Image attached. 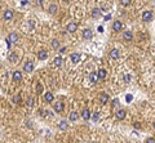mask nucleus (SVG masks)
Here are the masks:
<instances>
[{"label":"nucleus","mask_w":155,"mask_h":143,"mask_svg":"<svg viewBox=\"0 0 155 143\" xmlns=\"http://www.w3.org/2000/svg\"><path fill=\"white\" fill-rule=\"evenodd\" d=\"M14 102H16V103H21V96H20V94H17V96L14 97Z\"/></svg>","instance_id":"nucleus-29"},{"label":"nucleus","mask_w":155,"mask_h":143,"mask_svg":"<svg viewBox=\"0 0 155 143\" xmlns=\"http://www.w3.org/2000/svg\"><path fill=\"white\" fill-rule=\"evenodd\" d=\"M154 129H155V122H154Z\"/></svg>","instance_id":"nucleus-39"},{"label":"nucleus","mask_w":155,"mask_h":143,"mask_svg":"<svg viewBox=\"0 0 155 143\" xmlns=\"http://www.w3.org/2000/svg\"><path fill=\"white\" fill-rule=\"evenodd\" d=\"M54 110H56L57 112H61V111L63 110V103H61V102H57V103L54 105Z\"/></svg>","instance_id":"nucleus-17"},{"label":"nucleus","mask_w":155,"mask_h":143,"mask_svg":"<svg viewBox=\"0 0 155 143\" xmlns=\"http://www.w3.org/2000/svg\"><path fill=\"white\" fill-rule=\"evenodd\" d=\"M13 18V12L10 10V9H7L5 12H4V19L5 21H9V19H12Z\"/></svg>","instance_id":"nucleus-3"},{"label":"nucleus","mask_w":155,"mask_h":143,"mask_svg":"<svg viewBox=\"0 0 155 143\" xmlns=\"http://www.w3.org/2000/svg\"><path fill=\"white\" fill-rule=\"evenodd\" d=\"M61 63H62V58H61V57H56L54 61H53V65L58 67V66H61Z\"/></svg>","instance_id":"nucleus-20"},{"label":"nucleus","mask_w":155,"mask_h":143,"mask_svg":"<svg viewBox=\"0 0 155 143\" xmlns=\"http://www.w3.org/2000/svg\"><path fill=\"white\" fill-rule=\"evenodd\" d=\"M57 9H58V6H57L56 4H52V5L49 6V9H48V12H49L50 14H54V13L57 12Z\"/></svg>","instance_id":"nucleus-16"},{"label":"nucleus","mask_w":155,"mask_h":143,"mask_svg":"<svg viewBox=\"0 0 155 143\" xmlns=\"http://www.w3.org/2000/svg\"><path fill=\"white\" fill-rule=\"evenodd\" d=\"M118 103H119V101H118V99H114V102H113V106H118Z\"/></svg>","instance_id":"nucleus-35"},{"label":"nucleus","mask_w":155,"mask_h":143,"mask_svg":"<svg viewBox=\"0 0 155 143\" xmlns=\"http://www.w3.org/2000/svg\"><path fill=\"white\" fill-rule=\"evenodd\" d=\"M21 79H22V73L20 71H16L13 73V80L14 81H21Z\"/></svg>","instance_id":"nucleus-11"},{"label":"nucleus","mask_w":155,"mask_h":143,"mask_svg":"<svg viewBox=\"0 0 155 143\" xmlns=\"http://www.w3.org/2000/svg\"><path fill=\"white\" fill-rule=\"evenodd\" d=\"M79 61H80V56H79L78 53L71 54V62H73V63H78Z\"/></svg>","instance_id":"nucleus-15"},{"label":"nucleus","mask_w":155,"mask_h":143,"mask_svg":"<svg viewBox=\"0 0 155 143\" xmlns=\"http://www.w3.org/2000/svg\"><path fill=\"white\" fill-rule=\"evenodd\" d=\"M110 57H111L113 59H118V58H119V50H118V49H113V50L110 52Z\"/></svg>","instance_id":"nucleus-13"},{"label":"nucleus","mask_w":155,"mask_h":143,"mask_svg":"<svg viewBox=\"0 0 155 143\" xmlns=\"http://www.w3.org/2000/svg\"><path fill=\"white\" fill-rule=\"evenodd\" d=\"M146 143H155V138H149L146 141Z\"/></svg>","instance_id":"nucleus-34"},{"label":"nucleus","mask_w":155,"mask_h":143,"mask_svg":"<svg viewBox=\"0 0 155 143\" xmlns=\"http://www.w3.org/2000/svg\"><path fill=\"white\" fill-rule=\"evenodd\" d=\"M58 126H60V129H62V130H65V129H67V122H66V121H61Z\"/></svg>","instance_id":"nucleus-24"},{"label":"nucleus","mask_w":155,"mask_h":143,"mask_svg":"<svg viewBox=\"0 0 155 143\" xmlns=\"http://www.w3.org/2000/svg\"><path fill=\"white\" fill-rule=\"evenodd\" d=\"M100 16H101V10H100V9H93L92 17H93V18H100Z\"/></svg>","instance_id":"nucleus-18"},{"label":"nucleus","mask_w":155,"mask_h":143,"mask_svg":"<svg viewBox=\"0 0 155 143\" xmlns=\"http://www.w3.org/2000/svg\"><path fill=\"white\" fill-rule=\"evenodd\" d=\"M81 117L87 121V120H89V117H91V111L88 110V108H84L83 110V112H81Z\"/></svg>","instance_id":"nucleus-4"},{"label":"nucleus","mask_w":155,"mask_h":143,"mask_svg":"<svg viewBox=\"0 0 155 143\" xmlns=\"http://www.w3.org/2000/svg\"><path fill=\"white\" fill-rule=\"evenodd\" d=\"M121 27H123V25H121V22H120V21H115V22H114V25H113V30L116 31V32H119V31L121 30Z\"/></svg>","instance_id":"nucleus-5"},{"label":"nucleus","mask_w":155,"mask_h":143,"mask_svg":"<svg viewBox=\"0 0 155 143\" xmlns=\"http://www.w3.org/2000/svg\"><path fill=\"white\" fill-rule=\"evenodd\" d=\"M98 32H104V27H98Z\"/></svg>","instance_id":"nucleus-37"},{"label":"nucleus","mask_w":155,"mask_h":143,"mask_svg":"<svg viewBox=\"0 0 155 143\" xmlns=\"http://www.w3.org/2000/svg\"><path fill=\"white\" fill-rule=\"evenodd\" d=\"M9 40H10L12 43H16V41L18 40V35H17L16 32H12V34L9 35Z\"/></svg>","instance_id":"nucleus-19"},{"label":"nucleus","mask_w":155,"mask_h":143,"mask_svg":"<svg viewBox=\"0 0 155 143\" xmlns=\"http://www.w3.org/2000/svg\"><path fill=\"white\" fill-rule=\"evenodd\" d=\"M36 90H38V93H41V92H43V85H41V84H38Z\"/></svg>","instance_id":"nucleus-30"},{"label":"nucleus","mask_w":155,"mask_h":143,"mask_svg":"<svg viewBox=\"0 0 155 143\" xmlns=\"http://www.w3.org/2000/svg\"><path fill=\"white\" fill-rule=\"evenodd\" d=\"M78 117H79V113H78V112H75V111L70 113V120H71V121H76Z\"/></svg>","instance_id":"nucleus-22"},{"label":"nucleus","mask_w":155,"mask_h":143,"mask_svg":"<svg viewBox=\"0 0 155 143\" xmlns=\"http://www.w3.org/2000/svg\"><path fill=\"white\" fill-rule=\"evenodd\" d=\"M9 61L13 62V63H16V62H17V56H16V54H12V56L9 57Z\"/></svg>","instance_id":"nucleus-28"},{"label":"nucleus","mask_w":155,"mask_h":143,"mask_svg":"<svg viewBox=\"0 0 155 143\" xmlns=\"http://www.w3.org/2000/svg\"><path fill=\"white\" fill-rule=\"evenodd\" d=\"M97 73H98L100 79H105V77H106V70H100Z\"/></svg>","instance_id":"nucleus-23"},{"label":"nucleus","mask_w":155,"mask_h":143,"mask_svg":"<svg viewBox=\"0 0 155 143\" xmlns=\"http://www.w3.org/2000/svg\"><path fill=\"white\" fill-rule=\"evenodd\" d=\"M83 36H84V39H92V36H93V34H92V31L91 30H84L83 31Z\"/></svg>","instance_id":"nucleus-12"},{"label":"nucleus","mask_w":155,"mask_h":143,"mask_svg":"<svg viewBox=\"0 0 155 143\" xmlns=\"http://www.w3.org/2000/svg\"><path fill=\"white\" fill-rule=\"evenodd\" d=\"M125 99H127V102H131V101L133 99V96H131V94H128V96L125 97Z\"/></svg>","instance_id":"nucleus-32"},{"label":"nucleus","mask_w":155,"mask_h":143,"mask_svg":"<svg viewBox=\"0 0 155 143\" xmlns=\"http://www.w3.org/2000/svg\"><path fill=\"white\" fill-rule=\"evenodd\" d=\"M98 79H100V76H98L97 72H92V73L89 75V80H91V83H97Z\"/></svg>","instance_id":"nucleus-7"},{"label":"nucleus","mask_w":155,"mask_h":143,"mask_svg":"<svg viewBox=\"0 0 155 143\" xmlns=\"http://www.w3.org/2000/svg\"><path fill=\"white\" fill-rule=\"evenodd\" d=\"M45 101H47L48 103H50V102L53 101V94H52V93H48V92H47V93H45Z\"/></svg>","instance_id":"nucleus-21"},{"label":"nucleus","mask_w":155,"mask_h":143,"mask_svg":"<svg viewBox=\"0 0 155 143\" xmlns=\"http://www.w3.org/2000/svg\"><path fill=\"white\" fill-rule=\"evenodd\" d=\"M116 117H118L119 120H123V119L125 117V111H124V110H119V111L116 112Z\"/></svg>","instance_id":"nucleus-14"},{"label":"nucleus","mask_w":155,"mask_h":143,"mask_svg":"<svg viewBox=\"0 0 155 143\" xmlns=\"http://www.w3.org/2000/svg\"><path fill=\"white\" fill-rule=\"evenodd\" d=\"M27 106H29V107H33V106H34V98H33V97H30V98L27 99Z\"/></svg>","instance_id":"nucleus-26"},{"label":"nucleus","mask_w":155,"mask_h":143,"mask_svg":"<svg viewBox=\"0 0 155 143\" xmlns=\"http://www.w3.org/2000/svg\"><path fill=\"white\" fill-rule=\"evenodd\" d=\"M65 1H70V0H65Z\"/></svg>","instance_id":"nucleus-38"},{"label":"nucleus","mask_w":155,"mask_h":143,"mask_svg":"<svg viewBox=\"0 0 155 143\" xmlns=\"http://www.w3.org/2000/svg\"><path fill=\"white\" fill-rule=\"evenodd\" d=\"M107 101H109V96H107L106 93H102V94L100 96V102H101L102 105H105V103H107Z\"/></svg>","instance_id":"nucleus-8"},{"label":"nucleus","mask_w":155,"mask_h":143,"mask_svg":"<svg viewBox=\"0 0 155 143\" xmlns=\"http://www.w3.org/2000/svg\"><path fill=\"white\" fill-rule=\"evenodd\" d=\"M123 37H124V40H125V41H131V40L133 39V34H132L131 31H125V32H124V35H123Z\"/></svg>","instance_id":"nucleus-9"},{"label":"nucleus","mask_w":155,"mask_h":143,"mask_svg":"<svg viewBox=\"0 0 155 143\" xmlns=\"http://www.w3.org/2000/svg\"><path fill=\"white\" fill-rule=\"evenodd\" d=\"M120 4H121L123 6H128V5L131 4V0H120Z\"/></svg>","instance_id":"nucleus-27"},{"label":"nucleus","mask_w":155,"mask_h":143,"mask_svg":"<svg viewBox=\"0 0 155 143\" xmlns=\"http://www.w3.org/2000/svg\"><path fill=\"white\" fill-rule=\"evenodd\" d=\"M110 18H111V16L109 14V16H106V17H105V21H110Z\"/></svg>","instance_id":"nucleus-36"},{"label":"nucleus","mask_w":155,"mask_h":143,"mask_svg":"<svg viewBox=\"0 0 155 143\" xmlns=\"http://www.w3.org/2000/svg\"><path fill=\"white\" fill-rule=\"evenodd\" d=\"M38 57H39V59H41V61H43V59H47V58H48V53H47L45 50H40L38 53Z\"/></svg>","instance_id":"nucleus-10"},{"label":"nucleus","mask_w":155,"mask_h":143,"mask_svg":"<svg viewBox=\"0 0 155 143\" xmlns=\"http://www.w3.org/2000/svg\"><path fill=\"white\" fill-rule=\"evenodd\" d=\"M151 19H153V13H151L150 10H145V12L142 13V21L149 22V21H151Z\"/></svg>","instance_id":"nucleus-1"},{"label":"nucleus","mask_w":155,"mask_h":143,"mask_svg":"<svg viewBox=\"0 0 155 143\" xmlns=\"http://www.w3.org/2000/svg\"><path fill=\"white\" fill-rule=\"evenodd\" d=\"M124 81H125V83H129V81H131V76H129V75H125V76H124Z\"/></svg>","instance_id":"nucleus-31"},{"label":"nucleus","mask_w":155,"mask_h":143,"mask_svg":"<svg viewBox=\"0 0 155 143\" xmlns=\"http://www.w3.org/2000/svg\"><path fill=\"white\" fill-rule=\"evenodd\" d=\"M23 70L26 72H31L34 70V63L31 62V61H29V62H26L25 65H23Z\"/></svg>","instance_id":"nucleus-2"},{"label":"nucleus","mask_w":155,"mask_h":143,"mask_svg":"<svg viewBox=\"0 0 155 143\" xmlns=\"http://www.w3.org/2000/svg\"><path fill=\"white\" fill-rule=\"evenodd\" d=\"M98 117H100V116H98V112H96V113L93 115V120H94V121H97V120H98Z\"/></svg>","instance_id":"nucleus-33"},{"label":"nucleus","mask_w":155,"mask_h":143,"mask_svg":"<svg viewBox=\"0 0 155 143\" xmlns=\"http://www.w3.org/2000/svg\"><path fill=\"white\" fill-rule=\"evenodd\" d=\"M76 30H78V25H76V23L71 22V23H69V25H67V31H69V32H75Z\"/></svg>","instance_id":"nucleus-6"},{"label":"nucleus","mask_w":155,"mask_h":143,"mask_svg":"<svg viewBox=\"0 0 155 143\" xmlns=\"http://www.w3.org/2000/svg\"><path fill=\"white\" fill-rule=\"evenodd\" d=\"M52 46H53L54 49H58V48H60V41H58V40H53V41H52Z\"/></svg>","instance_id":"nucleus-25"}]
</instances>
